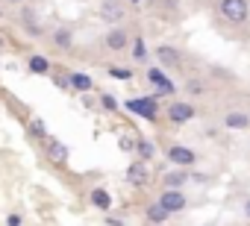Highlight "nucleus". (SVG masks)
Listing matches in <instances>:
<instances>
[{
	"mask_svg": "<svg viewBox=\"0 0 250 226\" xmlns=\"http://www.w3.org/2000/svg\"><path fill=\"white\" fill-rule=\"evenodd\" d=\"M218 12L227 24L241 27L250 18V0H218Z\"/></svg>",
	"mask_w": 250,
	"mask_h": 226,
	"instance_id": "1",
	"label": "nucleus"
},
{
	"mask_svg": "<svg viewBox=\"0 0 250 226\" xmlns=\"http://www.w3.org/2000/svg\"><path fill=\"white\" fill-rule=\"evenodd\" d=\"M127 109L133 112V115L145 118V121H156L159 118V106H156V97L147 94V97H130L127 100Z\"/></svg>",
	"mask_w": 250,
	"mask_h": 226,
	"instance_id": "2",
	"label": "nucleus"
},
{
	"mask_svg": "<svg viewBox=\"0 0 250 226\" xmlns=\"http://www.w3.org/2000/svg\"><path fill=\"white\" fill-rule=\"evenodd\" d=\"M165 156H168V162L174 168H194V162H197V153L191 147H186V144H168Z\"/></svg>",
	"mask_w": 250,
	"mask_h": 226,
	"instance_id": "3",
	"label": "nucleus"
},
{
	"mask_svg": "<svg viewBox=\"0 0 250 226\" xmlns=\"http://www.w3.org/2000/svg\"><path fill=\"white\" fill-rule=\"evenodd\" d=\"M168 121L174 124V127H183V124H188L194 115H197V109L188 103V100H174V103H168Z\"/></svg>",
	"mask_w": 250,
	"mask_h": 226,
	"instance_id": "4",
	"label": "nucleus"
},
{
	"mask_svg": "<svg viewBox=\"0 0 250 226\" xmlns=\"http://www.w3.org/2000/svg\"><path fill=\"white\" fill-rule=\"evenodd\" d=\"M130 44H133V38H130V33L124 30V27H112V30L103 36V47L112 50V53H124Z\"/></svg>",
	"mask_w": 250,
	"mask_h": 226,
	"instance_id": "5",
	"label": "nucleus"
},
{
	"mask_svg": "<svg viewBox=\"0 0 250 226\" xmlns=\"http://www.w3.org/2000/svg\"><path fill=\"white\" fill-rule=\"evenodd\" d=\"M159 203L171 211V214H180L186 206H188V197L183 194V188H162L159 194Z\"/></svg>",
	"mask_w": 250,
	"mask_h": 226,
	"instance_id": "6",
	"label": "nucleus"
},
{
	"mask_svg": "<svg viewBox=\"0 0 250 226\" xmlns=\"http://www.w3.org/2000/svg\"><path fill=\"white\" fill-rule=\"evenodd\" d=\"M97 15H100V21H106V24H121L124 18H127V6H124L121 0H103L100 9H97Z\"/></svg>",
	"mask_w": 250,
	"mask_h": 226,
	"instance_id": "7",
	"label": "nucleus"
},
{
	"mask_svg": "<svg viewBox=\"0 0 250 226\" xmlns=\"http://www.w3.org/2000/svg\"><path fill=\"white\" fill-rule=\"evenodd\" d=\"M156 62H159V68L180 71V68H183V53H180L174 44H159V47H156Z\"/></svg>",
	"mask_w": 250,
	"mask_h": 226,
	"instance_id": "8",
	"label": "nucleus"
},
{
	"mask_svg": "<svg viewBox=\"0 0 250 226\" xmlns=\"http://www.w3.org/2000/svg\"><path fill=\"white\" fill-rule=\"evenodd\" d=\"M147 82L150 85H156V94L153 97H165V94H174V82L168 79V74H165V68H147Z\"/></svg>",
	"mask_w": 250,
	"mask_h": 226,
	"instance_id": "9",
	"label": "nucleus"
},
{
	"mask_svg": "<svg viewBox=\"0 0 250 226\" xmlns=\"http://www.w3.org/2000/svg\"><path fill=\"white\" fill-rule=\"evenodd\" d=\"M127 182L130 185H136V188H147V182H150V168H147V162H130V168H127Z\"/></svg>",
	"mask_w": 250,
	"mask_h": 226,
	"instance_id": "10",
	"label": "nucleus"
},
{
	"mask_svg": "<svg viewBox=\"0 0 250 226\" xmlns=\"http://www.w3.org/2000/svg\"><path fill=\"white\" fill-rule=\"evenodd\" d=\"M44 153H47V159H50L53 165H59V168L68 162V147H65L59 138H53V135L44 141Z\"/></svg>",
	"mask_w": 250,
	"mask_h": 226,
	"instance_id": "11",
	"label": "nucleus"
},
{
	"mask_svg": "<svg viewBox=\"0 0 250 226\" xmlns=\"http://www.w3.org/2000/svg\"><path fill=\"white\" fill-rule=\"evenodd\" d=\"M21 30H24L30 38H42V36H44V27H42V21L36 18L33 9H24V15H21Z\"/></svg>",
	"mask_w": 250,
	"mask_h": 226,
	"instance_id": "12",
	"label": "nucleus"
},
{
	"mask_svg": "<svg viewBox=\"0 0 250 226\" xmlns=\"http://www.w3.org/2000/svg\"><path fill=\"white\" fill-rule=\"evenodd\" d=\"M50 44H53L56 50L68 53V50L74 47V33H71V27H56V30L50 33Z\"/></svg>",
	"mask_w": 250,
	"mask_h": 226,
	"instance_id": "13",
	"label": "nucleus"
},
{
	"mask_svg": "<svg viewBox=\"0 0 250 226\" xmlns=\"http://www.w3.org/2000/svg\"><path fill=\"white\" fill-rule=\"evenodd\" d=\"M224 127H227V130H247V127H250V112L229 109L227 115H224Z\"/></svg>",
	"mask_w": 250,
	"mask_h": 226,
	"instance_id": "14",
	"label": "nucleus"
},
{
	"mask_svg": "<svg viewBox=\"0 0 250 226\" xmlns=\"http://www.w3.org/2000/svg\"><path fill=\"white\" fill-rule=\"evenodd\" d=\"M188 179H191L188 168H174V170H168L162 176V185L165 188H183V185H188Z\"/></svg>",
	"mask_w": 250,
	"mask_h": 226,
	"instance_id": "15",
	"label": "nucleus"
},
{
	"mask_svg": "<svg viewBox=\"0 0 250 226\" xmlns=\"http://www.w3.org/2000/svg\"><path fill=\"white\" fill-rule=\"evenodd\" d=\"M145 217H147V223H156V226H162V223L171 217V211H168V208H165V206L156 200V203H150V206L145 208Z\"/></svg>",
	"mask_w": 250,
	"mask_h": 226,
	"instance_id": "16",
	"label": "nucleus"
},
{
	"mask_svg": "<svg viewBox=\"0 0 250 226\" xmlns=\"http://www.w3.org/2000/svg\"><path fill=\"white\" fill-rule=\"evenodd\" d=\"M88 200H91V206L94 208H100V211H109L112 208V197H109V191L106 188H91V194H88Z\"/></svg>",
	"mask_w": 250,
	"mask_h": 226,
	"instance_id": "17",
	"label": "nucleus"
},
{
	"mask_svg": "<svg viewBox=\"0 0 250 226\" xmlns=\"http://www.w3.org/2000/svg\"><path fill=\"white\" fill-rule=\"evenodd\" d=\"M27 68H30V74H36V76H47V74H50V59L36 53V56H30Z\"/></svg>",
	"mask_w": 250,
	"mask_h": 226,
	"instance_id": "18",
	"label": "nucleus"
},
{
	"mask_svg": "<svg viewBox=\"0 0 250 226\" xmlns=\"http://www.w3.org/2000/svg\"><path fill=\"white\" fill-rule=\"evenodd\" d=\"M27 132H30V138H33V141H39L42 147H44V141L50 138V135H47V130H44V121H42V118H33V121L27 124Z\"/></svg>",
	"mask_w": 250,
	"mask_h": 226,
	"instance_id": "19",
	"label": "nucleus"
},
{
	"mask_svg": "<svg viewBox=\"0 0 250 226\" xmlns=\"http://www.w3.org/2000/svg\"><path fill=\"white\" fill-rule=\"evenodd\" d=\"M183 88H186L188 97H203V94H206V79H200V76H188Z\"/></svg>",
	"mask_w": 250,
	"mask_h": 226,
	"instance_id": "20",
	"label": "nucleus"
},
{
	"mask_svg": "<svg viewBox=\"0 0 250 226\" xmlns=\"http://www.w3.org/2000/svg\"><path fill=\"white\" fill-rule=\"evenodd\" d=\"M136 153H139L142 162H150V159L156 156V147H153L150 138H139V141H136Z\"/></svg>",
	"mask_w": 250,
	"mask_h": 226,
	"instance_id": "21",
	"label": "nucleus"
},
{
	"mask_svg": "<svg viewBox=\"0 0 250 226\" xmlns=\"http://www.w3.org/2000/svg\"><path fill=\"white\" fill-rule=\"evenodd\" d=\"M91 85H94V82H91L88 74H71V88H74V91H83V94H85V91H91Z\"/></svg>",
	"mask_w": 250,
	"mask_h": 226,
	"instance_id": "22",
	"label": "nucleus"
},
{
	"mask_svg": "<svg viewBox=\"0 0 250 226\" xmlns=\"http://www.w3.org/2000/svg\"><path fill=\"white\" fill-rule=\"evenodd\" d=\"M133 59L136 62H147V44H145V38H133Z\"/></svg>",
	"mask_w": 250,
	"mask_h": 226,
	"instance_id": "23",
	"label": "nucleus"
},
{
	"mask_svg": "<svg viewBox=\"0 0 250 226\" xmlns=\"http://www.w3.org/2000/svg\"><path fill=\"white\" fill-rule=\"evenodd\" d=\"M106 71H109V76H115V79H133V68H118V65H109Z\"/></svg>",
	"mask_w": 250,
	"mask_h": 226,
	"instance_id": "24",
	"label": "nucleus"
},
{
	"mask_svg": "<svg viewBox=\"0 0 250 226\" xmlns=\"http://www.w3.org/2000/svg\"><path fill=\"white\" fill-rule=\"evenodd\" d=\"M136 141H139V138H130V135H121L118 147H121L124 153H133V150H136Z\"/></svg>",
	"mask_w": 250,
	"mask_h": 226,
	"instance_id": "25",
	"label": "nucleus"
},
{
	"mask_svg": "<svg viewBox=\"0 0 250 226\" xmlns=\"http://www.w3.org/2000/svg\"><path fill=\"white\" fill-rule=\"evenodd\" d=\"M100 106H103L106 112H115V109H118V100H115L112 94H106V91H103V94H100Z\"/></svg>",
	"mask_w": 250,
	"mask_h": 226,
	"instance_id": "26",
	"label": "nucleus"
},
{
	"mask_svg": "<svg viewBox=\"0 0 250 226\" xmlns=\"http://www.w3.org/2000/svg\"><path fill=\"white\" fill-rule=\"evenodd\" d=\"M53 82H56L62 91H68V88H71V74H56V76H53Z\"/></svg>",
	"mask_w": 250,
	"mask_h": 226,
	"instance_id": "27",
	"label": "nucleus"
},
{
	"mask_svg": "<svg viewBox=\"0 0 250 226\" xmlns=\"http://www.w3.org/2000/svg\"><path fill=\"white\" fill-rule=\"evenodd\" d=\"M21 223H24V217H21V214H15V211L6 217V226H21Z\"/></svg>",
	"mask_w": 250,
	"mask_h": 226,
	"instance_id": "28",
	"label": "nucleus"
},
{
	"mask_svg": "<svg viewBox=\"0 0 250 226\" xmlns=\"http://www.w3.org/2000/svg\"><path fill=\"white\" fill-rule=\"evenodd\" d=\"M106 223H109V226H124V220H121V217H109V214H106Z\"/></svg>",
	"mask_w": 250,
	"mask_h": 226,
	"instance_id": "29",
	"label": "nucleus"
},
{
	"mask_svg": "<svg viewBox=\"0 0 250 226\" xmlns=\"http://www.w3.org/2000/svg\"><path fill=\"white\" fill-rule=\"evenodd\" d=\"M244 217L250 220V200H244Z\"/></svg>",
	"mask_w": 250,
	"mask_h": 226,
	"instance_id": "30",
	"label": "nucleus"
},
{
	"mask_svg": "<svg viewBox=\"0 0 250 226\" xmlns=\"http://www.w3.org/2000/svg\"><path fill=\"white\" fill-rule=\"evenodd\" d=\"M6 3H24V0H6Z\"/></svg>",
	"mask_w": 250,
	"mask_h": 226,
	"instance_id": "31",
	"label": "nucleus"
},
{
	"mask_svg": "<svg viewBox=\"0 0 250 226\" xmlns=\"http://www.w3.org/2000/svg\"><path fill=\"white\" fill-rule=\"evenodd\" d=\"M0 50H3V36H0Z\"/></svg>",
	"mask_w": 250,
	"mask_h": 226,
	"instance_id": "32",
	"label": "nucleus"
},
{
	"mask_svg": "<svg viewBox=\"0 0 250 226\" xmlns=\"http://www.w3.org/2000/svg\"><path fill=\"white\" fill-rule=\"evenodd\" d=\"M133 3H142V0H133Z\"/></svg>",
	"mask_w": 250,
	"mask_h": 226,
	"instance_id": "33",
	"label": "nucleus"
}]
</instances>
